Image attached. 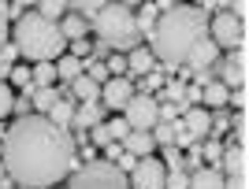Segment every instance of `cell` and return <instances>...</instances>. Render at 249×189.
<instances>
[{
	"label": "cell",
	"mask_w": 249,
	"mask_h": 189,
	"mask_svg": "<svg viewBox=\"0 0 249 189\" xmlns=\"http://www.w3.org/2000/svg\"><path fill=\"white\" fill-rule=\"evenodd\" d=\"M71 89H74V96H78V100H101V82H93L86 71L71 82Z\"/></svg>",
	"instance_id": "cell-19"
},
{
	"label": "cell",
	"mask_w": 249,
	"mask_h": 189,
	"mask_svg": "<svg viewBox=\"0 0 249 189\" xmlns=\"http://www.w3.org/2000/svg\"><path fill=\"white\" fill-rule=\"evenodd\" d=\"M93 30L101 37V45H108V48H134L138 37H142V30L134 22V11L126 4H115V0L104 4L93 15Z\"/></svg>",
	"instance_id": "cell-4"
},
{
	"label": "cell",
	"mask_w": 249,
	"mask_h": 189,
	"mask_svg": "<svg viewBox=\"0 0 249 189\" xmlns=\"http://www.w3.org/2000/svg\"><path fill=\"white\" fill-rule=\"evenodd\" d=\"M8 85H19V89L34 93V78H30V67H15V63H11V71H8Z\"/></svg>",
	"instance_id": "cell-25"
},
{
	"label": "cell",
	"mask_w": 249,
	"mask_h": 189,
	"mask_svg": "<svg viewBox=\"0 0 249 189\" xmlns=\"http://www.w3.org/2000/svg\"><path fill=\"white\" fill-rule=\"evenodd\" d=\"M186 189H223V171L219 167H197L186 178Z\"/></svg>",
	"instance_id": "cell-16"
},
{
	"label": "cell",
	"mask_w": 249,
	"mask_h": 189,
	"mask_svg": "<svg viewBox=\"0 0 249 189\" xmlns=\"http://www.w3.org/2000/svg\"><path fill=\"white\" fill-rule=\"evenodd\" d=\"M223 189H249V186H246V174H234V178H227V174H223Z\"/></svg>",
	"instance_id": "cell-42"
},
{
	"label": "cell",
	"mask_w": 249,
	"mask_h": 189,
	"mask_svg": "<svg viewBox=\"0 0 249 189\" xmlns=\"http://www.w3.org/2000/svg\"><path fill=\"white\" fill-rule=\"evenodd\" d=\"M11 104H15V93H11L8 82H0V119L11 115Z\"/></svg>",
	"instance_id": "cell-32"
},
{
	"label": "cell",
	"mask_w": 249,
	"mask_h": 189,
	"mask_svg": "<svg viewBox=\"0 0 249 189\" xmlns=\"http://www.w3.org/2000/svg\"><path fill=\"white\" fill-rule=\"evenodd\" d=\"M164 159H156L153 152L149 156H138L134 167L126 171V182H130V189H164Z\"/></svg>",
	"instance_id": "cell-7"
},
{
	"label": "cell",
	"mask_w": 249,
	"mask_h": 189,
	"mask_svg": "<svg viewBox=\"0 0 249 189\" xmlns=\"http://www.w3.org/2000/svg\"><path fill=\"white\" fill-rule=\"evenodd\" d=\"M208 37H212L219 48H242V45H246V22L223 8L208 19Z\"/></svg>",
	"instance_id": "cell-6"
},
{
	"label": "cell",
	"mask_w": 249,
	"mask_h": 189,
	"mask_svg": "<svg viewBox=\"0 0 249 189\" xmlns=\"http://www.w3.org/2000/svg\"><path fill=\"white\" fill-rule=\"evenodd\" d=\"M208 33V11L197 4H175L156 15L149 30V48L164 71H178L186 63L190 48Z\"/></svg>",
	"instance_id": "cell-2"
},
{
	"label": "cell",
	"mask_w": 249,
	"mask_h": 189,
	"mask_svg": "<svg viewBox=\"0 0 249 189\" xmlns=\"http://www.w3.org/2000/svg\"><path fill=\"white\" fill-rule=\"evenodd\" d=\"M149 89H164V74H160V71L142 74V93H149Z\"/></svg>",
	"instance_id": "cell-34"
},
{
	"label": "cell",
	"mask_w": 249,
	"mask_h": 189,
	"mask_svg": "<svg viewBox=\"0 0 249 189\" xmlns=\"http://www.w3.org/2000/svg\"><path fill=\"white\" fill-rule=\"evenodd\" d=\"M182 93H186V85H182V82H167L164 85V96L171 100V104H182Z\"/></svg>",
	"instance_id": "cell-36"
},
{
	"label": "cell",
	"mask_w": 249,
	"mask_h": 189,
	"mask_svg": "<svg viewBox=\"0 0 249 189\" xmlns=\"http://www.w3.org/2000/svg\"><path fill=\"white\" fill-rule=\"evenodd\" d=\"M223 78L219 82L227 85V89H238V85H246V45L242 48H231V56H227V63H223Z\"/></svg>",
	"instance_id": "cell-11"
},
{
	"label": "cell",
	"mask_w": 249,
	"mask_h": 189,
	"mask_svg": "<svg viewBox=\"0 0 249 189\" xmlns=\"http://www.w3.org/2000/svg\"><path fill=\"white\" fill-rule=\"evenodd\" d=\"M71 45V56H78V60H89V41L86 37H78V41H67Z\"/></svg>",
	"instance_id": "cell-37"
},
{
	"label": "cell",
	"mask_w": 249,
	"mask_h": 189,
	"mask_svg": "<svg viewBox=\"0 0 249 189\" xmlns=\"http://www.w3.org/2000/svg\"><path fill=\"white\" fill-rule=\"evenodd\" d=\"M194 4H197V8H205V11L212 8V0H194Z\"/></svg>",
	"instance_id": "cell-48"
},
{
	"label": "cell",
	"mask_w": 249,
	"mask_h": 189,
	"mask_svg": "<svg viewBox=\"0 0 249 189\" xmlns=\"http://www.w3.org/2000/svg\"><path fill=\"white\" fill-rule=\"evenodd\" d=\"M231 126H234V137H238V145H246V137H249V123H246V111H238Z\"/></svg>",
	"instance_id": "cell-35"
},
{
	"label": "cell",
	"mask_w": 249,
	"mask_h": 189,
	"mask_svg": "<svg viewBox=\"0 0 249 189\" xmlns=\"http://www.w3.org/2000/svg\"><path fill=\"white\" fill-rule=\"evenodd\" d=\"M119 145H123V152H130V156H149L156 148V141H153V130H126V137Z\"/></svg>",
	"instance_id": "cell-13"
},
{
	"label": "cell",
	"mask_w": 249,
	"mask_h": 189,
	"mask_svg": "<svg viewBox=\"0 0 249 189\" xmlns=\"http://www.w3.org/2000/svg\"><path fill=\"white\" fill-rule=\"evenodd\" d=\"M0 186H11V178H8V171H4V159H0Z\"/></svg>",
	"instance_id": "cell-46"
},
{
	"label": "cell",
	"mask_w": 249,
	"mask_h": 189,
	"mask_svg": "<svg viewBox=\"0 0 249 189\" xmlns=\"http://www.w3.org/2000/svg\"><path fill=\"white\" fill-rule=\"evenodd\" d=\"M30 78H34V85H56V60H37Z\"/></svg>",
	"instance_id": "cell-22"
},
{
	"label": "cell",
	"mask_w": 249,
	"mask_h": 189,
	"mask_svg": "<svg viewBox=\"0 0 249 189\" xmlns=\"http://www.w3.org/2000/svg\"><path fill=\"white\" fill-rule=\"evenodd\" d=\"M104 126H108L112 141H123V137H126V130H130V123H126L123 115H119V119H112V123H104Z\"/></svg>",
	"instance_id": "cell-33"
},
{
	"label": "cell",
	"mask_w": 249,
	"mask_h": 189,
	"mask_svg": "<svg viewBox=\"0 0 249 189\" xmlns=\"http://www.w3.org/2000/svg\"><path fill=\"white\" fill-rule=\"evenodd\" d=\"M156 4H160V8H171V0H156Z\"/></svg>",
	"instance_id": "cell-51"
},
{
	"label": "cell",
	"mask_w": 249,
	"mask_h": 189,
	"mask_svg": "<svg viewBox=\"0 0 249 189\" xmlns=\"http://www.w3.org/2000/svg\"><path fill=\"white\" fill-rule=\"evenodd\" d=\"M11 45L19 56L37 63V60H60L63 48H67V37H63L56 19H45L41 11H26L11 26Z\"/></svg>",
	"instance_id": "cell-3"
},
{
	"label": "cell",
	"mask_w": 249,
	"mask_h": 189,
	"mask_svg": "<svg viewBox=\"0 0 249 189\" xmlns=\"http://www.w3.org/2000/svg\"><path fill=\"white\" fill-rule=\"evenodd\" d=\"M134 159H138V156H130V152H119V159H115V167H119V171L126 174V171L134 167Z\"/></svg>",
	"instance_id": "cell-43"
},
{
	"label": "cell",
	"mask_w": 249,
	"mask_h": 189,
	"mask_svg": "<svg viewBox=\"0 0 249 189\" xmlns=\"http://www.w3.org/2000/svg\"><path fill=\"white\" fill-rule=\"evenodd\" d=\"M49 119H52L56 126H63V130H67V126H71V119H74V104L60 96V100H56V104L49 108Z\"/></svg>",
	"instance_id": "cell-23"
},
{
	"label": "cell",
	"mask_w": 249,
	"mask_h": 189,
	"mask_svg": "<svg viewBox=\"0 0 249 189\" xmlns=\"http://www.w3.org/2000/svg\"><path fill=\"white\" fill-rule=\"evenodd\" d=\"M89 134H93V141H97V145H108V141H112V134H108V126H104V123L89 126Z\"/></svg>",
	"instance_id": "cell-38"
},
{
	"label": "cell",
	"mask_w": 249,
	"mask_h": 189,
	"mask_svg": "<svg viewBox=\"0 0 249 189\" xmlns=\"http://www.w3.org/2000/svg\"><path fill=\"white\" fill-rule=\"evenodd\" d=\"M227 85L223 82H205V89H201V100H205V108H227Z\"/></svg>",
	"instance_id": "cell-20"
},
{
	"label": "cell",
	"mask_w": 249,
	"mask_h": 189,
	"mask_svg": "<svg viewBox=\"0 0 249 189\" xmlns=\"http://www.w3.org/2000/svg\"><path fill=\"white\" fill-rule=\"evenodd\" d=\"M4 171L22 189H52L74 167V137L45 115H22L4 130Z\"/></svg>",
	"instance_id": "cell-1"
},
{
	"label": "cell",
	"mask_w": 249,
	"mask_h": 189,
	"mask_svg": "<svg viewBox=\"0 0 249 189\" xmlns=\"http://www.w3.org/2000/svg\"><path fill=\"white\" fill-rule=\"evenodd\" d=\"M130 96H134V85H130L126 74H108L101 82V104L108 108V111H123V104Z\"/></svg>",
	"instance_id": "cell-9"
},
{
	"label": "cell",
	"mask_w": 249,
	"mask_h": 189,
	"mask_svg": "<svg viewBox=\"0 0 249 189\" xmlns=\"http://www.w3.org/2000/svg\"><path fill=\"white\" fill-rule=\"evenodd\" d=\"M216 60H219V45L205 33V37H201V41L190 48V56H186V63H182V67H194V71H208V67H212Z\"/></svg>",
	"instance_id": "cell-10"
},
{
	"label": "cell",
	"mask_w": 249,
	"mask_h": 189,
	"mask_svg": "<svg viewBox=\"0 0 249 189\" xmlns=\"http://www.w3.org/2000/svg\"><path fill=\"white\" fill-rule=\"evenodd\" d=\"M160 104H156L149 93H134L130 100L123 104V119L130 123V130H153L156 123H160Z\"/></svg>",
	"instance_id": "cell-8"
},
{
	"label": "cell",
	"mask_w": 249,
	"mask_h": 189,
	"mask_svg": "<svg viewBox=\"0 0 249 189\" xmlns=\"http://www.w3.org/2000/svg\"><path fill=\"white\" fill-rule=\"evenodd\" d=\"M34 108H37V111H49L52 104H56V100H60V93H56V85H34Z\"/></svg>",
	"instance_id": "cell-24"
},
{
	"label": "cell",
	"mask_w": 249,
	"mask_h": 189,
	"mask_svg": "<svg viewBox=\"0 0 249 189\" xmlns=\"http://www.w3.org/2000/svg\"><path fill=\"white\" fill-rule=\"evenodd\" d=\"M63 189H130L126 174L108 159H89L86 167H78L74 178H67Z\"/></svg>",
	"instance_id": "cell-5"
},
{
	"label": "cell",
	"mask_w": 249,
	"mask_h": 189,
	"mask_svg": "<svg viewBox=\"0 0 249 189\" xmlns=\"http://www.w3.org/2000/svg\"><path fill=\"white\" fill-rule=\"evenodd\" d=\"M0 152H4V141H0Z\"/></svg>",
	"instance_id": "cell-53"
},
{
	"label": "cell",
	"mask_w": 249,
	"mask_h": 189,
	"mask_svg": "<svg viewBox=\"0 0 249 189\" xmlns=\"http://www.w3.org/2000/svg\"><path fill=\"white\" fill-rule=\"evenodd\" d=\"M156 67H160V63H156L153 48H142V45H134V48H130V56H126V71H130V74H138V78H142V74L156 71Z\"/></svg>",
	"instance_id": "cell-15"
},
{
	"label": "cell",
	"mask_w": 249,
	"mask_h": 189,
	"mask_svg": "<svg viewBox=\"0 0 249 189\" xmlns=\"http://www.w3.org/2000/svg\"><path fill=\"white\" fill-rule=\"evenodd\" d=\"M227 11H231V15H238V19H242V22H246V11H249V0H231V8H227Z\"/></svg>",
	"instance_id": "cell-41"
},
{
	"label": "cell",
	"mask_w": 249,
	"mask_h": 189,
	"mask_svg": "<svg viewBox=\"0 0 249 189\" xmlns=\"http://www.w3.org/2000/svg\"><path fill=\"white\" fill-rule=\"evenodd\" d=\"M60 30L67 41H78V37H86V19L78 15V11H71V15H63L60 19Z\"/></svg>",
	"instance_id": "cell-21"
},
{
	"label": "cell",
	"mask_w": 249,
	"mask_h": 189,
	"mask_svg": "<svg viewBox=\"0 0 249 189\" xmlns=\"http://www.w3.org/2000/svg\"><path fill=\"white\" fill-rule=\"evenodd\" d=\"M119 4H126V8H134V4H142V0H119Z\"/></svg>",
	"instance_id": "cell-49"
},
{
	"label": "cell",
	"mask_w": 249,
	"mask_h": 189,
	"mask_svg": "<svg viewBox=\"0 0 249 189\" xmlns=\"http://www.w3.org/2000/svg\"><path fill=\"white\" fill-rule=\"evenodd\" d=\"M104 67H108V74H126V60H123V56H112Z\"/></svg>",
	"instance_id": "cell-40"
},
{
	"label": "cell",
	"mask_w": 249,
	"mask_h": 189,
	"mask_svg": "<svg viewBox=\"0 0 249 189\" xmlns=\"http://www.w3.org/2000/svg\"><path fill=\"white\" fill-rule=\"evenodd\" d=\"M11 37V8H8V0H0V45H8Z\"/></svg>",
	"instance_id": "cell-31"
},
{
	"label": "cell",
	"mask_w": 249,
	"mask_h": 189,
	"mask_svg": "<svg viewBox=\"0 0 249 189\" xmlns=\"http://www.w3.org/2000/svg\"><path fill=\"white\" fill-rule=\"evenodd\" d=\"M227 126H231L227 115H212V130H227Z\"/></svg>",
	"instance_id": "cell-44"
},
{
	"label": "cell",
	"mask_w": 249,
	"mask_h": 189,
	"mask_svg": "<svg viewBox=\"0 0 249 189\" xmlns=\"http://www.w3.org/2000/svg\"><path fill=\"white\" fill-rule=\"evenodd\" d=\"M219 163H223V174H227V178H234V174H246V145H238V141L223 145V156H219Z\"/></svg>",
	"instance_id": "cell-14"
},
{
	"label": "cell",
	"mask_w": 249,
	"mask_h": 189,
	"mask_svg": "<svg viewBox=\"0 0 249 189\" xmlns=\"http://www.w3.org/2000/svg\"><path fill=\"white\" fill-rule=\"evenodd\" d=\"M186 178H190V174H182V167H167L164 189H186Z\"/></svg>",
	"instance_id": "cell-30"
},
{
	"label": "cell",
	"mask_w": 249,
	"mask_h": 189,
	"mask_svg": "<svg viewBox=\"0 0 249 189\" xmlns=\"http://www.w3.org/2000/svg\"><path fill=\"white\" fill-rule=\"evenodd\" d=\"M156 4H149V0H142V11L134 15V22H138V30H153V22H156Z\"/></svg>",
	"instance_id": "cell-28"
},
{
	"label": "cell",
	"mask_w": 249,
	"mask_h": 189,
	"mask_svg": "<svg viewBox=\"0 0 249 189\" xmlns=\"http://www.w3.org/2000/svg\"><path fill=\"white\" fill-rule=\"evenodd\" d=\"M11 4H19V8H34L37 0H11Z\"/></svg>",
	"instance_id": "cell-47"
},
{
	"label": "cell",
	"mask_w": 249,
	"mask_h": 189,
	"mask_svg": "<svg viewBox=\"0 0 249 189\" xmlns=\"http://www.w3.org/2000/svg\"><path fill=\"white\" fill-rule=\"evenodd\" d=\"M182 130L190 134V141H201V137H208V130H212V111H208V108H190V111H186V123H182Z\"/></svg>",
	"instance_id": "cell-12"
},
{
	"label": "cell",
	"mask_w": 249,
	"mask_h": 189,
	"mask_svg": "<svg viewBox=\"0 0 249 189\" xmlns=\"http://www.w3.org/2000/svg\"><path fill=\"white\" fill-rule=\"evenodd\" d=\"M175 126H171V123H156L153 126V141H156V145H175Z\"/></svg>",
	"instance_id": "cell-29"
},
{
	"label": "cell",
	"mask_w": 249,
	"mask_h": 189,
	"mask_svg": "<svg viewBox=\"0 0 249 189\" xmlns=\"http://www.w3.org/2000/svg\"><path fill=\"white\" fill-rule=\"evenodd\" d=\"M104 115V104L101 100H82V108H74V119L71 126H78V130H89V126H97Z\"/></svg>",
	"instance_id": "cell-17"
},
{
	"label": "cell",
	"mask_w": 249,
	"mask_h": 189,
	"mask_svg": "<svg viewBox=\"0 0 249 189\" xmlns=\"http://www.w3.org/2000/svg\"><path fill=\"white\" fill-rule=\"evenodd\" d=\"M0 137H4V119H0Z\"/></svg>",
	"instance_id": "cell-52"
},
{
	"label": "cell",
	"mask_w": 249,
	"mask_h": 189,
	"mask_svg": "<svg viewBox=\"0 0 249 189\" xmlns=\"http://www.w3.org/2000/svg\"><path fill=\"white\" fill-rule=\"evenodd\" d=\"M37 11H41L45 19H63V11H67V0H37Z\"/></svg>",
	"instance_id": "cell-27"
},
{
	"label": "cell",
	"mask_w": 249,
	"mask_h": 189,
	"mask_svg": "<svg viewBox=\"0 0 249 189\" xmlns=\"http://www.w3.org/2000/svg\"><path fill=\"white\" fill-rule=\"evenodd\" d=\"M104 4H112V0H67V8H74L82 19H93V15L104 8Z\"/></svg>",
	"instance_id": "cell-26"
},
{
	"label": "cell",
	"mask_w": 249,
	"mask_h": 189,
	"mask_svg": "<svg viewBox=\"0 0 249 189\" xmlns=\"http://www.w3.org/2000/svg\"><path fill=\"white\" fill-rule=\"evenodd\" d=\"M8 71H11V60H4V56H0V82H8Z\"/></svg>",
	"instance_id": "cell-45"
},
{
	"label": "cell",
	"mask_w": 249,
	"mask_h": 189,
	"mask_svg": "<svg viewBox=\"0 0 249 189\" xmlns=\"http://www.w3.org/2000/svg\"><path fill=\"white\" fill-rule=\"evenodd\" d=\"M212 4H219V8H231V0H212Z\"/></svg>",
	"instance_id": "cell-50"
},
{
	"label": "cell",
	"mask_w": 249,
	"mask_h": 189,
	"mask_svg": "<svg viewBox=\"0 0 249 189\" xmlns=\"http://www.w3.org/2000/svg\"><path fill=\"white\" fill-rule=\"evenodd\" d=\"M164 167H182V152L175 145H167V156H164Z\"/></svg>",
	"instance_id": "cell-39"
},
{
	"label": "cell",
	"mask_w": 249,
	"mask_h": 189,
	"mask_svg": "<svg viewBox=\"0 0 249 189\" xmlns=\"http://www.w3.org/2000/svg\"><path fill=\"white\" fill-rule=\"evenodd\" d=\"M82 71H86V63L78 60V56H60V60H56V78H60V82H74Z\"/></svg>",
	"instance_id": "cell-18"
}]
</instances>
